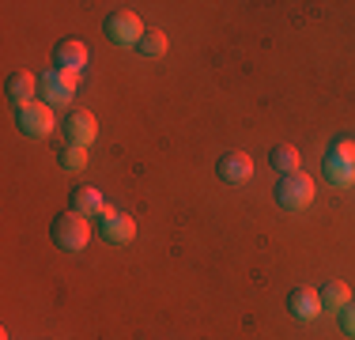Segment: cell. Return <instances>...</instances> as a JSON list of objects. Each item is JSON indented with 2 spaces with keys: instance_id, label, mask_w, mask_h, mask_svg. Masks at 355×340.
Listing matches in <instances>:
<instances>
[{
  "instance_id": "cell-12",
  "label": "cell",
  "mask_w": 355,
  "mask_h": 340,
  "mask_svg": "<svg viewBox=\"0 0 355 340\" xmlns=\"http://www.w3.org/2000/svg\"><path fill=\"white\" fill-rule=\"evenodd\" d=\"M103 208H106V201H103V193H98V189H87V185L72 189L69 212H76V216H83V219H98V216H103Z\"/></svg>"
},
{
  "instance_id": "cell-11",
  "label": "cell",
  "mask_w": 355,
  "mask_h": 340,
  "mask_svg": "<svg viewBox=\"0 0 355 340\" xmlns=\"http://www.w3.org/2000/svg\"><path fill=\"white\" fill-rule=\"evenodd\" d=\"M4 91H8V99H12L15 110H19V106H31V102H38V76H31V72H12V76H8V83H4Z\"/></svg>"
},
{
  "instance_id": "cell-2",
  "label": "cell",
  "mask_w": 355,
  "mask_h": 340,
  "mask_svg": "<svg viewBox=\"0 0 355 340\" xmlns=\"http://www.w3.org/2000/svg\"><path fill=\"white\" fill-rule=\"evenodd\" d=\"M76 83H80V76H69V72H61V68H46V72L38 76V102H46L49 110L69 106L72 95H76Z\"/></svg>"
},
{
  "instance_id": "cell-6",
  "label": "cell",
  "mask_w": 355,
  "mask_h": 340,
  "mask_svg": "<svg viewBox=\"0 0 355 340\" xmlns=\"http://www.w3.org/2000/svg\"><path fill=\"white\" fill-rule=\"evenodd\" d=\"M61 133H64V140H69V144L87 148V144H95V136H98V121H95L91 110H69L64 121H61Z\"/></svg>"
},
{
  "instance_id": "cell-9",
  "label": "cell",
  "mask_w": 355,
  "mask_h": 340,
  "mask_svg": "<svg viewBox=\"0 0 355 340\" xmlns=\"http://www.w3.org/2000/svg\"><path fill=\"white\" fill-rule=\"evenodd\" d=\"M216 174L223 178L227 185H246L253 178V159L246 155V151H227V155H219Z\"/></svg>"
},
{
  "instance_id": "cell-7",
  "label": "cell",
  "mask_w": 355,
  "mask_h": 340,
  "mask_svg": "<svg viewBox=\"0 0 355 340\" xmlns=\"http://www.w3.org/2000/svg\"><path fill=\"white\" fill-rule=\"evenodd\" d=\"M15 125L23 136H49L53 133V110L46 102H31V106L15 110Z\"/></svg>"
},
{
  "instance_id": "cell-1",
  "label": "cell",
  "mask_w": 355,
  "mask_h": 340,
  "mask_svg": "<svg viewBox=\"0 0 355 340\" xmlns=\"http://www.w3.org/2000/svg\"><path fill=\"white\" fill-rule=\"evenodd\" d=\"M49 235H53L57 250L80 253V250H87V242H91V219L76 216V212H61V216H53Z\"/></svg>"
},
{
  "instance_id": "cell-19",
  "label": "cell",
  "mask_w": 355,
  "mask_h": 340,
  "mask_svg": "<svg viewBox=\"0 0 355 340\" xmlns=\"http://www.w3.org/2000/svg\"><path fill=\"white\" fill-rule=\"evenodd\" d=\"M336 318H340V329H344V337H352L355 340V299L344 306L340 314H336Z\"/></svg>"
},
{
  "instance_id": "cell-3",
  "label": "cell",
  "mask_w": 355,
  "mask_h": 340,
  "mask_svg": "<svg viewBox=\"0 0 355 340\" xmlns=\"http://www.w3.org/2000/svg\"><path fill=\"white\" fill-rule=\"evenodd\" d=\"M276 204H280L284 212H302L314 204V178H306L299 170V174H284L280 182H276Z\"/></svg>"
},
{
  "instance_id": "cell-5",
  "label": "cell",
  "mask_w": 355,
  "mask_h": 340,
  "mask_svg": "<svg viewBox=\"0 0 355 340\" xmlns=\"http://www.w3.org/2000/svg\"><path fill=\"white\" fill-rule=\"evenodd\" d=\"M103 31H106V38L114 42V46H140V38H144V23H140L132 12H114V15H106Z\"/></svg>"
},
{
  "instance_id": "cell-4",
  "label": "cell",
  "mask_w": 355,
  "mask_h": 340,
  "mask_svg": "<svg viewBox=\"0 0 355 340\" xmlns=\"http://www.w3.org/2000/svg\"><path fill=\"white\" fill-rule=\"evenodd\" d=\"M98 223V238L110 246H125V242H132L137 238V219L129 216V212H121V208H103V216L95 219Z\"/></svg>"
},
{
  "instance_id": "cell-18",
  "label": "cell",
  "mask_w": 355,
  "mask_h": 340,
  "mask_svg": "<svg viewBox=\"0 0 355 340\" xmlns=\"http://www.w3.org/2000/svg\"><path fill=\"white\" fill-rule=\"evenodd\" d=\"M329 155H336V159H348V163H355V140H348V136H336V140L329 144Z\"/></svg>"
},
{
  "instance_id": "cell-8",
  "label": "cell",
  "mask_w": 355,
  "mask_h": 340,
  "mask_svg": "<svg viewBox=\"0 0 355 340\" xmlns=\"http://www.w3.org/2000/svg\"><path fill=\"white\" fill-rule=\"evenodd\" d=\"M87 61H91L87 46H83V42H76V38H64L61 46L53 49V68H61V72H69V76H83Z\"/></svg>"
},
{
  "instance_id": "cell-15",
  "label": "cell",
  "mask_w": 355,
  "mask_h": 340,
  "mask_svg": "<svg viewBox=\"0 0 355 340\" xmlns=\"http://www.w3.org/2000/svg\"><path fill=\"white\" fill-rule=\"evenodd\" d=\"M348 303H352V291H348V284H344V280H329V284L321 287V310L340 314Z\"/></svg>"
},
{
  "instance_id": "cell-16",
  "label": "cell",
  "mask_w": 355,
  "mask_h": 340,
  "mask_svg": "<svg viewBox=\"0 0 355 340\" xmlns=\"http://www.w3.org/2000/svg\"><path fill=\"white\" fill-rule=\"evenodd\" d=\"M57 163H61V170H69V174H80V170L87 167V148H80V144H64V148L57 151Z\"/></svg>"
},
{
  "instance_id": "cell-13",
  "label": "cell",
  "mask_w": 355,
  "mask_h": 340,
  "mask_svg": "<svg viewBox=\"0 0 355 340\" xmlns=\"http://www.w3.org/2000/svg\"><path fill=\"white\" fill-rule=\"evenodd\" d=\"M321 170H325V182H333V185H355V163H348V159H336L325 151Z\"/></svg>"
},
{
  "instance_id": "cell-17",
  "label": "cell",
  "mask_w": 355,
  "mask_h": 340,
  "mask_svg": "<svg viewBox=\"0 0 355 340\" xmlns=\"http://www.w3.org/2000/svg\"><path fill=\"white\" fill-rule=\"evenodd\" d=\"M137 49L144 57H163L166 53V34L163 31H144V38H140Z\"/></svg>"
},
{
  "instance_id": "cell-10",
  "label": "cell",
  "mask_w": 355,
  "mask_h": 340,
  "mask_svg": "<svg viewBox=\"0 0 355 340\" xmlns=\"http://www.w3.org/2000/svg\"><path fill=\"white\" fill-rule=\"evenodd\" d=\"M287 314L295 321H314L321 314V291H314V287H295L287 295Z\"/></svg>"
},
{
  "instance_id": "cell-14",
  "label": "cell",
  "mask_w": 355,
  "mask_h": 340,
  "mask_svg": "<svg viewBox=\"0 0 355 340\" xmlns=\"http://www.w3.org/2000/svg\"><path fill=\"white\" fill-rule=\"evenodd\" d=\"M268 163L280 170V178H284V174H299L302 155H299V148H295V144H276V148L268 151Z\"/></svg>"
}]
</instances>
